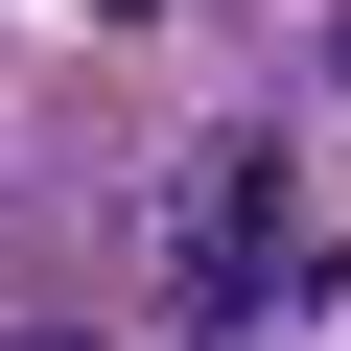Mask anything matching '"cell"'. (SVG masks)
<instances>
[{
	"instance_id": "obj_1",
	"label": "cell",
	"mask_w": 351,
	"mask_h": 351,
	"mask_svg": "<svg viewBox=\"0 0 351 351\" xmlns=\"http://www.w3.org/2000/svg\"><path fill=\"white\" fill-rule=\"evenodd\" d=\"M164 258H188V281H211V304H234V281H258V258H281V211H258V164H211V188H188V234H164Z\"/></svg>"
},
{
	"instance_id": "obj_2",
	"label": "cell",
	"mask_w": 351,
	"mask_h": 351,
	"mask_svg": "<svg viewBox=\"0 0 351 351\" xmlns=\"http://www.w3.org/2000/svg\"><path fill=\"white\" fill-rule=\"evenodd\" d=\"M328 71H351V0H328Z\"/></svg>"
}]
</instances>
